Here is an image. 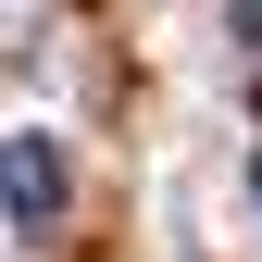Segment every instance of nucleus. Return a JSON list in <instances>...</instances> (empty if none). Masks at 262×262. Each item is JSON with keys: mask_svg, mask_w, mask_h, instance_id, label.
I'll return each mask as SVG.
<instances>
[{"mask_svg": "<svg viewBox=\"0 0 262 262\" xmlns=\"http://www.w3.org/2000/svg\"><path fill=\"white\" fill-rule=\"evenodd\" d=\"M62 187H75V162H62L50 125L0 138V212H13V225H62Z\"/></svg>", "mask_w": 262, "mask_h": 262, "instance_id": "1", "label": "nucleus"}, {"mask_svg": "<svg viewBox=\"0 0 262 262\" xmlns=\"http://www.w3.org/2000/svg\"><path fill=\"white\" fill-rule=\"evenodd\" d=\"M237 38H250V50H262V0H237Z\"/></svg>", "mask_w": 262, "mask_h": 262, "instance_id": "2", "label": "nucleus"}]
</instances>
